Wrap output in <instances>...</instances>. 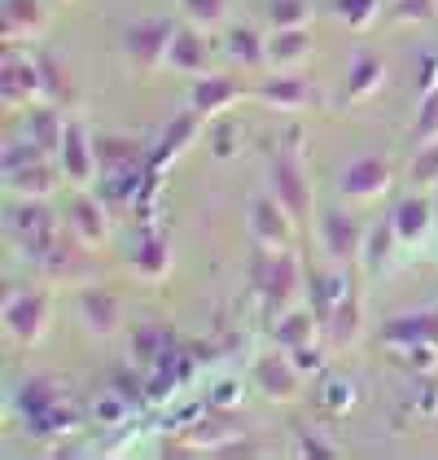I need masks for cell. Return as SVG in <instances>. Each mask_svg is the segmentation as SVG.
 Listing matches in <instances>:
<instances>
[{"label": "cell", "instance_id": "cell-1", "mask_svg": "<svg viewBox=\"0 0 438 460\" xmlns=\"http://www.w3.org/2000/svg\"><path fill=\"white\" fill-rule=\"evenodd\" d=\"M176 22L171 18H145V22H132L123 31V53L127 62L141 75H158L171 62V40H176Z\"/></svg>", "mask_w": 438, "mask_h": 460}, {"label": "cell", "instance_id": "cell-2", "mask_svg": "<svg viewBox=\"0 0 438 460\" xmlns=\"http://www.w3.org/2000/svg\"><path fill=\"white\" fill-rule=\"evenodd\" d=\"M48 320H53V298L44 289H22V294H9L4 298V329L18 347H36L48 333Z\"/></svg>", "mask_w": 438, "mask_h": 460}, {"label": "cell", "instance_id": "cell-3", "mask_svg": "<svg viewBox=\"0 0 438 460\" xmlns=\"http://www.w3.org/2000/svg\"><path fill=\"white\" fill-rule=\"evenodd\" d=\"M272 198H276L298 224L311 219V180H307V172H302L293 145L276 149V158H272Z\"/></svg>", "mask_w": 438, "mask_h": 460}, {"label": "cell", "instance_id": "cell-4", "mask_svg": "<svg viewBox=\"0 0 438 460\" xmlns=\"http://www.w3.org/2000/svg\"><path fill=\"white\" fill-rule=\"evenodd\" d=\"M9 237L27 250V259H44L57 246V219L39 207V198H27V207L9 215Z\"/></svg>", "mask_w": 438, "mask_h": 460}, {"label": "cell", "instance_id": "cell-5", "mask_svg": "<svg viewBox=\"0 0 438 460\" xmlns=\"http://www.w3.org/2000/svg\"><path fill=\"white\" fill-rule=\"evenodd\" d=\"M250 97L263 102V106L281 110V114H307V110H320V97H316V84L311 79H302V75H276V79H267V84H255L250 88Z\"/></svg>", "mask_w": 438, "mask_h": 460}, {"label": "cell", "instance_id": "cell-6", "mask_svg": "<svg viewBox=\"0 0 438 460\" xmlns=\"http://www.w3.org/2000/svg\"><path fill=\"white\" fill-rule=\"evenodd\" d=\"M57 167H62V176L71 180L74 189H88V184L97 180V172H101V163H97V145L88 141V132H83L79 123H66V132H62Z\"/></svg>", "mask_w": 438, "mask_h": 460}, {"label": "cell", "instance_id": "cell-7", "mask_svg": "<svg viewBox=\"0 0 438 460\" xmlns=\"http://www.w3.org/2000/svg\"><path fill=\"white\" fill-rule=\"evenodd\" d=\"M293 228H298V219H293L276 198H258L255 207H250V233H255V242L263 250H290L293 242Z\"/></svg>", "mask_w": 438, "mask_h": 460}, {"label": "cell", "instance_id": "cell-8", "mask_svg": "<svg viewBox=\"0 0 438 460\" xmlns=\"http://www.w3.org/2000/svg\"><path fill=\"white\" fill-rule=\"evenodd\" d=\"M337 184H342V193L355 198V202L381 198V193L390 189V163H386V154H364V158H355V163L342 172Z\"/></svg>", "mask_w": 438, "mask_h": 460}, {"label": "cell", "instance_id": "cell-9", "mask_svg": "<svg viewBox=\"0 0 438 460\" xmlns=\"http://www.w3.org/2000/svg\"><path fill=\"white\" fill-rule=\"evenodd\" d=\"M302 285V268L290 250H276L272 259H263V298H267V312H281L298 294Z\"/></svg>", "mask_w": 438, "mask_h": 460}, {"label": "cell", "instance_id": "cell-10", "mask_svg": "<svg viewBox=\"0 0 438 460\" xmlns=\"http://www.w3.org/2000/svg\"><path fill=\"white\" fill-rule=\"evenodd\" d=\"M241 97H250V88H241V84L223 79V75H202L193 84V93H188V106H193V114H202V119H215L228 106H237Z\"/></svg>", "mask_w": 438, "mask_h": 460}, {"label": "cell", "instance_id": "cell-11", "mask_svg": "<svg viewBox=\"0 0 438 460\" xmlns=\"http://www.w3.org/2000/svg\"><path fill=\"white\" fill-rule=\"evenodd\" d=\"M44 97V75H39V62H27L18 53L4 58V106L22 110L27 102H39Z\"/></svg>", "mask_w": 438, "mask_h": 460}, {"label": "cell", "instance_id": "cell-12", "mask_svg": "<svg viewBox=\"0 0 438 460\" xmlns=\"http://www.w3.org/2000/svg\"><path fill=\"white\" fill-rule=\"evenodd\" d=\"M255 386L267 399H276V403H290V399H298V390H302V373L285 355H267V359L255 364Z\"/></svg>", "mask_w": 438, "mask_h": 460}, {"label": "cell", "instance_id": "cell-13", "mask_svg": "<svg viewBox=\"0 0 438 460\" xmlns=\"http://www.w3.org/2000/svg\"><path fill=\"white\" fill-rule=\"evenodd\" d=\"M320 242H325L333 263H355V259H360V246H364V233H360V224H355L351 215L328 211L325 219H320Z\"/></svg>", "mask_w": 438, "mask_h": 460}, {"label": "cell", "instance_id": "cell-14", "mask_svg": "<svg viewBox=\"0 0 438 460\" xmlns=\"http://www.w3.org/2000/svg\"><path fill=\"white\" fill-rule=\"evenodd\" d=\"M386 347H438V312H421V316H399L381 329Z\"/></svg>", "mask_w": 438, "mask_h": 460}, {"label": "cell", "instance_id": "cell-15", "mask_svg": "<svg viewBox=\"0 0 438 460\" xmlns=\"http://www.w3.org/2000/svg\"><path fill=\"white\" fill-rule=\"evenodd\" d=\"M434 202L425 198V193H416V198H403L395 215H390V228H395V237L407 242V246H416L425 233H430V224H434Z\"/></svg>", "mask_w": 438, "mask_h": 460}, {"label": "cell", "instance_id": "cell-16", "mask_svg": "<svg viewBox=\"0 0 438 460\" xmlns=\"http://www.w3.org/2000/svg\"><path fill=\"white\" fill-rule=\"evenodd\" d=\"M79 320H83L92 333L110 338V333L118 329V298H114L110 289H97V285L79 289Z\"/></svg>", "mask_w": 438, "mask_h": 460}, {"label": "cell", "instance_id": "cell-17", "mask_svg": "<svg viewBox=\"0 0 438 460\" xmlns=\"http://www.w3.org/2000/svg\"><path fill=\"white\" fill-rule=\"evenodd\" d=\"M57 172H62L57 163L36 158V163H22V167L4 172V180H9V189L22 193V198H48V193L57 189Z\"/></svg>", "mask_w": 438, "mask_h": 460}, {"label": "cell", "instance_id": "cell-18", "mask_svg": "<svg viewBox=\"0 0 438 460\" xmlns=\"http://www.w3.org/2000/svg\"><path fill=\"white\" fill-rule=\"evenodd\" d=\"M386 88V62L377 53H360L346 71V102H368Z\"/></svg>", "mask_w": 438, "mask_h": 460}, {"label": "cell", "instance_id": "cell-19", "mask_svg": "<svg viewBox=\"0 0 438 460\" xmlns=\"http://www.w3.org/2000/svg\"><path fill=\"white\" fill-rule=\"evenodd\" d=\"M311 58V31L307 27H293V31H276L267 40V62L272 71H293Z\"/></svg>", "mask_w": 438, "mask_h": 460}, {"label": "cell", "instance_id": "cell-20", "mask_svg": "<svg viewBox=\"0 0 438 460\" xmlns=\"http://www.w3.org/2000/svg\"><path fill=\"white\" fill-rule=\"evenodd\" d=\"M167 66L180 75H193V79L206 75V44H202V31H197L193 22L176 31V40H171V62H167Z\"/></svg>", "mask_w": 438, "mask_h": 460}, {"label": "cell", "instance_id": "cell-21", "mask_svg": "<svg viewBox=\"0 0 438 460\" xmlns=\"http://www.w3.org/2000/svg\"><path fill=\"white\" fill-rule=\"evenodd\" d=\"M97 163H101V172L110 176H136V167H141V145L127 141V137H97Z\"/></svg>", "mask_w": 438, "mask_h": 460}, {"label": "cell", "instance_id": "cell-22", "mask_svg": "<svg viewBox=\"0 0 438 460\" xmlns=\"http://www.w3.org/2000/svg\"><path fill=\"white\" fill-rule=\"evenodd\" d=\"M66 219H71V228H74V237L83 242V246H106V237H110V228H106V215H101V207L92 202V198H74L71 202V211H66Z\"/></svg>", "mask_w": 438, "mask_h": 460}, {"label": "cell", "instance_id": "cell-23", "mask_svg": "<svg viewBox=\"0 0 438 460\" xmlns=\"http://www.w3.org/2000/svg\"><path fill=\"white\" fill-rule=\"evenodd\" d=\"M44 31V13H39V0H4V40L18 44V40H36Z\"/></svg>", "mask_w": 438, "mask_h": 460}, {"label": "cell", "instance_id": "cell-24", "mask_svg": "<svg viewBox=\"0 0 438 460\" xmlns=\"http://www.w3.org/2000/svg\"><path fill=\"white\" fill-rule=\"evenodd\" d=\"M355 338H360V298L346 289L328 312V342L333 347H355Z\"/></svg>", "mask_w": 438, "mask_h": 460}, {"label": "cell", "instance_id": "cell-25", "mask_svg": "<svg viewBox=\"0 0 438 460\" xmlns=\"http://www.w3.org/2000/svg\"><path fill=\"white\" fill-rule=\"evenodd\" d=\"M132 272H136L141 281H162V277L171 272V246H167L162 237H145V242L136 246Z\"/></svg>", "mask_w": 438, "mask_h": 460}, {"label": "cell", "instance_id": "cell-26", "mask_svg": "<svg viewBox=\"0 0 438 460\" xmlns=\"http://www.w3.org/2000/svg\"><path fill=\"white\" fill-rule=\"evenodd\" d=\"M228 58L237 66H263L267 62V40L258 36L255 27H232L228 31Z\"/></svg>", "mask_w": 438, "mask_h": 460}, {"label": "cell", "instance_id": "cell-27", "mask_svg": "<svg viewBox=\"0 0 438 460\" xmlns=\"http://www.w3.org/2000/svg\"><path fill=\"white\" fill-rule=\"evenodd\" d=\"M197 123H202V114H184V119H176V128H171V132L162 137V145H158V154L149 158V167L158 172L162 163H171V158L180 154L184 145H193V141H197Z\"/></svg>", "mask_w": 438, "mask_h": 460}, {"label": "cell", "instance_id": "cell-28", "mask_svg": "<svg viewBox=\"0 0 438 460\" xmlns=\"http://www.w3.org/2000/svg\"><path fill=\"white\" fill-rule=\"evenodd\" d=\"M39 263L48 268V277H57V281H66V285H79L88 272H92V263H88V259H79V254H74V250H66L62 242L48 250Z\"/></svg>", "mask_w": 438, "mask_h": 460}, {"label": "cell", "instance_id": "cell-29", "mask_svg": "<svg viewBox=\"0 0 438 460\" xmlns=\"http://www.w3.org/2000/svg\"><path fill=\"white\" fill-rule=\"evenodd\" d=\"M267 22L276 31H293L311 22V4L307 0H267Z\"/></svg>", "mask_w": 438, "mask_h": 460}, {"label": "cell", "instance_id": "cell-30", "mask_svg": "<svg viewBox=\"0 0 438 460\" xmlns=\"http://www.w3.org/2000/svg\"><path fill=\"white\" fill-rule=\"evenodd\" d=\"M311 329H316V316L311 312H290L276 329V342L285 351H298V347H311Z\"/></svg>", "mask_w": 438, "mask_h": 460}, {"label": "cell", "instance_id": "cell-31", "mask_svg": "<svg viewBox=\"0 0 438 460\" xmlns=\"http://www.w3.org/2000/svg\"><path fill=\"white\" fill-rule=\"evenodd\" d=\"M180 4V13L197 27V31H211L223 22V13H228V0H176Z\"/></svg>", "mask_w": 438, "mask_h": 460}, {"label": "cell", "instance_id": "cell-32", "mask_svg": "<svg viewBox=\"0 0 438 460\" xmlns=\"http://www.w3.org/2000/svg\"><path fill=\"white\" fill-rule=\"evenodd\" d=\"M333 9H337V18H342L351 31H368V27L377 22L381 0H333Z\"/></svg>", "mask_w": 438, "mask_h": 460}, {"label": "cell", "instance_id": "cell-33", "mask_svg": "<svg viewBox=\"0 0 438 460\" xmlns=\"http://www.w3.org/2000/svg\"><path fill=\"white\" fill-rule=\"evenodd\" d=\"M62 132H66V123H62L53 110H39V114H31V141H36L44 154H57Z\"/></svg>", "mask_w": 438, "mask_h": 460}, {"label": "cell", "instance_id": "cell-34", "mask_svg": "<svg viewBox=\"0 0 438 460\" xmlns=\"http://www.w3.org/2000/svg\"><path fill=\"white\" fill-rule=\"evenodd\" d=\"M412 145H416V149L438 145V88L430 97H421V114H416V128H412Z\"/></svg>", "mask_w": 438, "mask_h": 460}, {"label": "cell", "instance_id": "cell-35", "mask_svg": "<svg viewBox=\"0 0 438 460\" xmlns=\"http://www.w3.org/2000/svg\"><path fill=\"white\" fill-rule=\"evenodd\" d=\"M320 403H325L328 412H351L355 408V386L346 377H328L325 390H320Z\"/></svg>", "mask_w": 438, "mask_h": 460}, {"label": "cell", "instance_id": "cell-36", "mask_svg": "<svg viewBox=\"0 0 438 460\" xmlns=\"http://www.w3.org/2000/svg\"><path fill=\"white\" fill-rule=\"evenodd\" d=\"M395 22H434L438 18V0H395L390 4Z\"/></svg>", "mask_w": 438, "mask_h": 460}, {"label": "cell", "instance_id": "cell-37", "mask_svg": "<svg viewBox=\"0 0 438 460\" xmlns=\"http://www.w3.org/2000/svg\"><path fill=\"white\" fill-rule=\"evenodd\" d=\"M412 184H416V189H438V145L416 149V163H412Z\"/></svg>", "mask_w": 438, "mask_h": 460}, {"label": "cell", "instance_id": "cell-38", "mask_svg": "<svg viewBox=\"0 0 438 460\" xmlns=\"http://www.w3.org/2000/svg\"><path fill=\"white\" fill-rule=\"evenodd\" d=\"M39 75H44V97H48V102H62V97H71V88H66V75L57 71V62H53V58H39Z\"/></svg>", "mask_w": 438, "mask_h": 460}, {"label": "cell", "instance_id": "cell-39", "mask_svg": "<svg viewBox=\"0 0 438 460\" xmlns=\"http://www.w3.org/2000/svg\"><path fill=\"white\" fill-rule=\"evenodd\" d=\"M293 355V364H298V373H320V351L316 347H298Z\"/></svg>", "mask_w": 438, "mask_h": 460}, {"label": "cell", "instance_id": "cell-40", "mask_svg": "<svg viewBox=\"0 0 438 460\" xmlns=\"http://www.w3.org/2000/svg\"><path fill=\"white\" fill-rule=\"evenodd\" d=\"M298 452L302 456H333V447H325V443H316L307 429H298Z\"/></svg>", "mask_w": 438, "mask_h": 460}, {"label": "cell", "instance_id": "cell-41", "mask_svg": "<svg viewBox=\"0 0 438 460\" xmlns=\"http://www.w3.org/2000/svg\"><path fill=\"white\" fill-rule=\"evenodd\" d=\"M153 347H158V333H141V338H136V351H141V359H149V355H153Z\"/></svg>", "mask_w": 438, "mask_h": 460}, {"label": "cell", "instance_id": "cell-42", "mask_svg": "<svg viewBox=\"0 0 438 460\" xmlns=\"http://www.w3.org/2000/svg\"><path fill=\"white\" fill-rule=\"evenodd\" d=\"M101 417H106V421H118V417H123V403H106Z\"/></svg>", "mask_w": 438, "mask_h": 460}]
</instances>
